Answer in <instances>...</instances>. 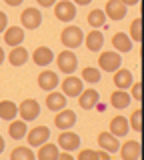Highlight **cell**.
I'll list each match as a JSON object with an SVG mask.
<instances>
[{
	"label": "cell",
	"mask_w": 144,
	"mask_h": 160,
	"mask_svg": "<svg viewBox=\"0 0 144 160\" xmlns=\"http://www.w3.org/2000/svg\"><path fill=\"white\" fill-rule=\"evenodd\" d=\"M130 98H136V102L142 100V82L136 80V84H130Z\"/></svg>",
	"instance_id": "cell-33"
},
{
	"label": "cell",
	"mask_w": 144,
	"mask_h": 160,
	"mask_svg": "<svg viewBox=\"0 0 144 160\" xmlns=\"http://www.w3.org/2000/svg\"><path fill=\"white\" fill-rule=\"evenodd\" d=\"M82 82H88V84H94L100 80V70L98 68H92V66H86L82 68Z\"/></svg>",
	"instance_id": "cell-31"
},
{
	"label": "cell",
	"mask_w": 144,
	"mask_h": 160,
	"mask_svg": "<svg viewBox=\"0 0 144 160\" xmlns=\"http://www.w3.org/2000/svg\"><path fill=\"white\" fill-rule=\"evenodd\" d=\"M58 152V144H50V142H44L42 146H38V152H36V160H56Z\"/></svg>",
	"instance_id": "cell-23"
},
{
	"label": "cell",
	"mask_w": 144,
	"mask_h": 160,
	"mask_svg": "<svg viewBox=\"0 0 144 160\" xmlns=\"http://www.w3.org/2000/svg\"><path fill=\"white\" fill-rule=\"evenodd\" d=\"M56 160H76V158L72 156V152H64V150H62V152H58Z\"/></svg>",
	"instance_id": "cell-37"
},
{
	"label": "cell",
	"mask_w": 144,
	"mask_h": 160,
	"mask_svg": "<svg viewBox=\"0 0 144 160\" xmlns=\"http://www.w3.org/2000/svg\"><path fill=\"white\" fill-rule=\"evenodd\" d=\"M82 78H78V76H74V74H66V78H64L62 80V94H64V96H78V94H80L82 92Z\"/></svg>",
	"instance_id": "cell-9"
},
{
	"label": "cell",
	"mask_w": 144,
	"mask_h": 160,
	"mask_svg": "<svg viewBox=\"0 0 144 160\" xmlns=\"http://www.w3.org/2000/svg\"><path fill=\"white\" fill-rule=\"evenodd\" d=\"M26 132H28V126H26V122L20 118V120H10V126H8V136H10L12 140H20L26 136Z\"/></svg>",
	"instance_id": "cell-26"
},
{
	"label": "cell",
	"mask_w": 144,
	"mask_h": 160,
	"mask_svg": "<svg viewBox=\"0 0 144 160\" xmlns=\"http://www.w3.org/2000/svg\"><path fill=\"white\" fill-rule=\"evenodd\" d=\"M74 4H78V6H86L88 2H92V0H72Z\"/></svg>",
	"instance_id": "cell-41"
},
{
	"label": "cell",
	"mask_w": 144,
	"mask_h": 160,
	"mask_svg": "<svg viewBox=\"0 0 144 160\" xmlns=\"http://www.w3.org/2000/svg\"><path fill=\"white\" fill-rule=\"evenodd\" d=\"M112 80H114V86L118 90H126L132 84V72L128 68H118V70H114Z\"/></svg>",
	"instance_id": "cell-18"
},
{
	"label": "cell",
	"mask_w": 144,
	"mask_h": 160,
	"mask_svg": "<svg viewBox=\"0 0 144 160\" xmlns=\"http://www.w3.org/2000/svg\"><path fill=\"white\" fill-rule=\"evenodd\" d=\"M140 142L138 140H128V142H124L120 148H118V152H120L122 160H138L140 158Z\"/></svg>",
	"instance_id": "cell-15"
},
{
	"label": "cell",
	"mask_w": 144,
	"mask_h": 160,
	"mask_svg": "<svg viewBox=\"0 0 144 160\" xmlns=\"http://www.w3.org/2000/svg\"><path fill=\"white\" fill-rule=\"evenodd\" d=\"M98 64H100V70H104V72H114V70L120 68L122 58L116 50H106L98 56Z\"/></svg>",
	"instance_id": "cell-3"
},
{
	"label": "cell",
	"mask_w": 144,
	"mask_h": 160,
	"mask_svg": "<svg viewBox=\"0 0 144 160\" xmlns=\"http://www.w3.org/2000/svg\"><path fill=\"white\" fill-rule=\"evenodd\" d=\"M4 2H6L8 6H18V4L22 2V0H4Z\"/></svg>",
	"instance_id": "cell-40"
},
{
	"label": "cell",
	"mask_w": 144,
	"mask_h": 160,
	"mask_svg": "<svg viewBox=\"0 0 144 160\" xmlns=\"http://www.w3.org/2000/svg\"><path fill=\"white\" fill-rule=\"evenodd\" d=\"M84 44H86L88 50H92V52H98V50L104 46V34H102L98 28H94L92 32H88V36L84 38Z\"/></svg>",
	"instance_id": "cell-21"
},
{
	"label": "cell",
	"mask_w": 144,
	"mask_h": 160,
	"mask_svg": "<svg viewBox=\"0 0 144 160\" xmlns=\"http://www.w3.org/2000/svg\"><path fill=\"white\" fill-rule=\"evenodd\" d=\"M128 126L136 132H142V108H136L128 118Z\"/></svg>",
	"instance_id": "cell-32"
},
{
	"label": "cell",
	"mask_w": 144,
	"mask_h": 160,
	"mask_svg": "<svg viewBox=\"0 0 144 160\" xmlns=\"http://www.w3.org/2000/svg\"><path fill=\"white\" fill-rule=\"evenodd\" d=\"M4 152V138H2V134H0V154Z\"/></svg>",
	"instance_id": "cell-42"
},
{
	"label": "cell",
	"mask_w": 144,
	"mask_h": 160,
	"mask_svg": "<svg viewBox=\"0 0 144 160\" xmlns=\"http://www.w3.org/2000/svg\"><path fill=\"white\" fill-rule=\"evenodd\" d=\"M50 138V128L48 126H34L30 132H26V140H28V146H42L44 142H48Z\"/></svg>",
	"instance_id": "cell-8"
},
{
	"label": "cell",
	"mask_w": 144,
	"mask_h": 160,
	"mask_svg": "<svg viewBox=\"0 0 144 160\" xmlns=\"http://www.w3.org/2000/svg\"><path fill=\"white\" fill-rule=\"evenodd\" d=\"M10 160H36V154L30 146H16L10 152Z\"/></svg>",
	"instance_id": "cell-28"
},
{
	"label": "cell",
	"mask_w": 144,
	"mask_h": 160,
	"mask_svg": "<svg viewBox=\"0 0 144 160\" xmlns=\"http://www.w3.org/2000/svg\"><path fill=\"white\" fill-rule=\"evenodd\" d=\"M108 132L112 134V136H116V138H122V136H126L128 134V130H130V126H128V118H124L122 114H118V116H114L110 120V124H108Z\"/></svg>",
	"instance_id": "cell-14"
},
{
	"label": "cell",
	"mask_w": 144,
	"mask_h": 160,
	"mask_svg": "<svg viewBox=\"0 0 144 160\" xmlns=\"http://www.w3.org/2000/svg\"><path fill=\"white\" fill-rule=\"evenodd\" d=\"M18 116V104L12 100H0V120H14Z\"/></svg>",
	"instance_id": "cell-22"
},
{
	"label": "cell",
	"mask_w": 144,
	"mask_h": 160,
	"mask_svg": "<svg viewBox=\"0 0 144 160\" xmlns=\"http://www.w3.org/2000/svg\"><path fill=\"white\" fill-rule=\"evenodd\" d=\"M54 16H56L60 22H70V20L76 16V4L72 0H60L54 6Z\"/></svg>",
	"instance_id": "cell-6"
},
{
	"label": "cell",
	"mask_w": 144,
	"mask_h": 160,
	"mask_svg": "<svg viewBox=\"0 0 144 160\" xmlns=\"http://www.w3.org/2000/svg\"><path fill=\"white\" fill-rule=\"evenodd\" d=\"M56 64H58V70L64 74H74V70L78 68V58L72 50H62L60 54L56 56Z\"/></svg>",
	"instance_id": "cell-2"
},
{
	"label": "cell",
	"mask_w": 144,
	"mask_h": 160,
	"mask_svg": "<svg viewBox=\"0 0 144 160\" xmlns=\"http://www.w3.org/2000/svg\"><path fill=\"white\" fill-rule=\"evenodd\" d=\"M6 24H8V18H6V14H4L2 10H0V34H2L4 30H6Z\"/></svg>",
	"instance_id": "cell-35"
},
{
	"label": "cell",
	"mask_w": 144,
	"mask_h": 160,
	"mask_svg": "<svg viewBox=\"0 0 144 160\" xmlns=\"http://www.w3.org/2000/svg\"><path fill=\"white\" fill-rule=\"evenodd\" d=\"M28 56H30L28 50L22 48V44H20V46H14L10 52H8V62H10L12 66H22V64H26Z\"/></svg>",
	"instance_id": "cell-24"
},
{
	"label": "cell",
	"mask_w": 144,
	"mask_h": 160,
	"mask_svg": "<svg viewBox=\"0 0 144 160\" xmlns=\"http://www.w3.org/2000/svg\"><path fill=\"white\" fill-rule=\"evenodd\" d=\"M76 160H96V150H90V148H84L78 152Z\"/></svg>",
	"instance_id": "cell-34"
},
{
	"label": "cell",
	"mask_w": 144,
	"mask_h": 160,
	"mask_svg": "<svg viewBox=\"0 0 144 160\" xmlns=\"http://www.w3.org/2000/svg\"><path fill=\"white\" fill-rule=\"evenodd\" d=\"M96 160H112V158H110V154H108L106 150L100 148V150H96Z\"/></svg>",
	"instance_id": "cell-36"
},
{
	"label": "cell",
	"mask_w": 144,
	"mask_h": 160,
	"mask_svg": "<svg viewBox=\"0 0 144 160\" xmlns=\"http://www.w3.org/2000/svg\"><path fill=\"white\" fill-rule=\"evenodd\" d=\"M20 22H22V26L26 28V30H34V28H38L42 24V14H40V10L38 8H24L22 10V14H20Z\"/></svg>",
	"instance_id": "cell-7"
},
{
	"label": "cell",
	"mask_w": 144,
	"mask_h": 160,
	"mask_svg": "<svg viewBox=\"0 0 144 160\" xmlns=\"http://www.w3.org/2000/svg\"><path fill=\"white\" fill-rule=\"evenodd\" d=\"M32 60H34V64H38V66H48V64L54 60V52L48 46H38L32 52Z\"/></svg>",
	"instance_id": "cell-20"
},
{
	"label": "cell",
	"mask_w": 144,
	"mask_h": 160,
	"mask_svg": "<svg viewBox=\"0 0 144 160\" xmlns=\"http://www.w3.org/2000/svg\"><path fill=\"white\" fill-rule=\"evenodd\" d=\"M54 124H56V128H60V130L72 128L74 124H76V112H74V110H68V108L58 110V114L54 116Z\"/></svg>",
	"instance_id": "cell-10"
},
{
	"label": "cell",
	"mask_w": 144,
	"mask_h": 160,
	"mask_svg": "<svg viewBox=\"0 0 144 160\" xmlns=\"http://www.w3.org/2000/svg\"><path fill=\"white\" fill-rule=\"evenodd\" d=\"M2 62H4V50L0 48V64H2Z\"/></svg>",
	"instance_id": "cell-43"
},
{
	"label": "cell",
	"mask_w": 144,
	"mask_h": 160,
	"mask_svg": "<svg viewBox=\"0 0 144 160\" xmlns=\"http://www.w3.org/2000/svg\"><path fill=\"white\" fill-rule=\"evenodd\" d=\"M98 146L102 150H106L108 154H112V152H118L120 144H118V138L112 136L110 132H100L98 134Z\"/></svg>",
	"instance_id": "cell-19"
},
{
	"label": "cell",
	"mask_w": 144,
	"mask_h": 160,
	"mask_svg": "<svg viewBox=\"0 0 144 160\" xmlns=\"http://www.w3.org/2000/svg\"><path fill=\"white\" fill-rule=\"evenodd\" d=\"M132 40V42H136V44H140L142 42V18L140 16H136L132 20V24H130V36H128Z\"/></svg>",
	"instance_id": "cell-30"
},
{
	"label": "cell",
	"mask_w": 144,
	"mask_h": 160,
	"mask_svg": "<svg viewBox=\"0 0 144 160\" xmlns=\"http://www.w3.org/2000/svg\"><path fill=\"white\" fill-rule=\"evenodd\" d=\"M58 82H60V78H58V74L54 70H42L38 74V86H40V90L50 92V90H54L58 86Z\"/></svg>",
	"instance_id": "cell-12"
},
{
	"label": "cell",
	"mask_w": 144,
	"mask_h": 160,
	"mask_svg": "<svg viewBox=\"0 0 144 160\" xmlns=\"http://www.w3.org/2000/svg\"><path fill=\"white\" fill-rule=\"evenodd\" d=\"M66 96H64L62 92H58V90H50L46 96V108L52 110V112H58V110L66 108Z\"/></svg>",
	"instance_id": "cell-17"
},
{
	"label": "cell",
	"mask_w": 144,
	"mask_h": 160,
	"mask_svg": "<svg viewBox=\"0 0 144 160\" xmlns=\"http://www.w3.org/2000/svg\"><path fill=\"white\" fill-rule=\"evenodd\" d=\"M130 100H132V98H130V94H128L126 90H118V88H116V90L110 94V104H112L116 110L126 108L128 104H130Z\"/></svg>",
	"instance_id": "cell-27"
},
{
	"label": "cell",
	"mask_w": 144,
	"mask_h": 160,
	"mask_svg": "<svg viewBox=\"0 0 144 160\" xmlns=\"http://www.w3.org/2000/svg\"><path fill=\"white\" fill-rule=\"evenodd\" d=\"M56 144L64 152H72V150L80 148V136H78L76 132H72V130H62L58 140H56Z\"/></svg>",
	"instance_id": "cell-5"
},
{
	"label": "cell",
	"mask_w": 144,
	"mask_h": 160,
	"mask_svg": "<svg viewBox=\"0 0 144 160\" xmlns=\"http://www.w3.org/2000/svg\"><path fill=\"white\" fill-rule=\"evenodd\" d=\"M40 114V104L34 98H24L20 104H18V116H20L24 122H30Z\"/></svg>",
	"instance_id": "cell-4"
},
{
	"label": "cell",
	"mask_w": 144,
	"mask_h": 160,
	"mask_svg": "<svg viewBox=\"0 0 144 160\" xmlns=\"http://www.w3.org/2000/svg\"><path fill=\"white\" fill-rule=\"evenodd\" d=\"M122 4H126V6H134V4H138L140 0H120Z\"/></svg>",
	"instance_id": "cell-39"
},
{
	"label": "cell",
	"mask_w": 144,
	"mask_h": 160,
	"mask_svg": "<svg viewBox=\"0 0 144 160\" xmlns=\"http://www.w3.org/2000/svg\"><path fill=\"white\" fill-rule=\"evenodd\" d=\"M4 42L8 44V46H20V44L24 42V28L22 26H8L6 30H4Z\"/></svg>",
	"instance_id": "cell-16"
},
{
	"label": "cell",
	"mask_w": 144,
	"mask_h": 160,
	"mask_svg": "<svg viewBox=\"0 0 144 160\" xmlns=\"http://www.w3.org/2000/svg\"><path fill=\"white\" fill-rule=\"evenodd\" d=\"M86 20H88V24H90L92 28H100V26H104L106 14H104V10H100V8H94V10H90V12H88Z\"/></svg>",
	"instance_id": "cell-29"
},
{
	"label": "cell",
	"mask_w": 144,
	"mask_h": 160,
	"mask_svg": "<svg viewBox=\"0 0 144 160\" xmlns=\"http://www.w3.org/2000/svg\"><path fill=\"white\" fill-rule=\"evenodd\" d=\"M98 102H100V96H98V90H94V88H86L78 94V104H80V108H84V110L96 108Z\"/></svg>",
	"instance_id": "cell-11"
},
{
	"label": "cell",
	"mask_w": 144,
	"mask_h": 160,
	"mask_svg": "<svg viewBox=\"0 0 144 160\" xmlns=\"http://www.w3.org/2000/svg\"><path fill=\"white\" fill-rule=\"evenodd\" d=\"M60 42H62V46L68 48V50H70V48H78V46L84 42V32H82V28L68 24V26L60 32Z\"/></svg>",
	"instance_id": "cell-1"
},
{
	"label": "cell",
	"mask_w": 144,
	"mask_h": 160,
	"mask_svg": "<svg viewBox=\"0 0 144 160\" xmlns=\"http://www.w3.org/2000/svg\"><path fill=\"white\" fill-rule=\"evenodd\" d=\"M112 46H114V50H116L118 54H122V52H128V50H132V40L128 38V34L116 32V34L112 36Z\"/></svg>",
	"instance_id": "cell-25"
},
{
	"label": "cell",
	"mask_w": 144,
	"mask_h": 160,
	"mask_svg": "<svg viewBox=\"0 0 144 160\" xmlns=\"http://www.w3.org/2000/svg\"><path fill=\"white\" fill-rule=\"evenodd\" d=\"M38 4H40L42 8H50V6H54L56 4V0H36Z\"/></svg>",
	"instance_id": "cell-38"
},
{
	"label": "cell",
	"mask_w": 144,
	"mask_h": 160,
	"mask_svg": "<svg viewBox=\"0 0 144 160\" xmlns=\"http://www.w3.org/2000/svg\"><path fill=\"white\" fill-rule=\"evenodd\" d=\"M126 10H128V6L122 4L120 0H108L106 6H104V14L112 20H122L126 16Z\"/></svg>",
	"instance_id": "cell-13"
}]
</instances>
